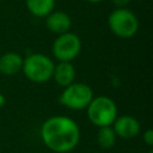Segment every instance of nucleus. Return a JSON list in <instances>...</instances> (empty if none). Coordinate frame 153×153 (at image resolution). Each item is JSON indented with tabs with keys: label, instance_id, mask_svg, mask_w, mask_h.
Masks as SVG:
<instances>
[{
	"label": "nucleus",
	"instance_id": "nucleus-1",
	"mask_svg": "<svg viewBox=\"0 0 153 153\" xmlns=\"http://www.w3.org/2000/svg\"><path fill=\"white\" fill-rule=\"evenodd\" d=\"M41 139L48 149L55 153H68L80 141V128L71 117L51 116L41 126Z\"/></svg>",
	"mask_w": 153,
	"mask_h": 153
},
{
	"label": "nucleus",
	"instance_id": "nucleus-2",
	"mask_svg": "<svg viewBox=\"0 0 153 153\" xmlns=\"http://www.w3.org/2000/svg\"><path fill=\"white\" fill-rule=\"evenodd\" d=\"M55 63L49 56L41 53H32L23 59L22 72L27 80L43 84L51 79Z\"/></svg>",
	"mask_w": 153,
	"mask_h": 153
},
{
	"label": "nucleus",
	"instance_id": "nucleus-3",
	"mask_svg": "<svg viewBox=\"0 0 153 153\" xmlns=\"http://www.w3.org/2000/svg\"><path fill=\"white\" fill-rule=\"evenodd\" d=\"M90 122L100 128L112 126L117 117V105L115 100L108 96H96L86 108Z\"/></svg>",
	"mask_w": 153,
	"mask_h": 153
},
{
	"label": "nucleus",
	"instance_id": "nucleus-4",
	"mask_svg": "<svg viewBox=\"0 0 153 153\" xmlns=\"http://www.w3.org/2000/svg\"><path fill=\"white\" fill-rule=\"evenodd\" d=\"M110 31L120 38H130L139 30V20L136 16L128 8H115L108 18Z\"/></svg>",
	"mask_w": 153,
	"mask_h": 153
},
{
	"label": "nucleus",
	"instance_id": "nucleus-5",
	"mask_svg": "<svg viewBox=\"0 0 153 153\" xmlns=\"http://www.w3.org/2000/svg\"><path fill=\"white\" fill-rule=\"evenodd\" d=\"M93 97V91L88 85L74 81L63 87L59 102L69 110H85Z\"/></svg>",
	"mask_w": 153,
	"mask_h": 153
},
{
	"label": "nucleus",
	"instance_id": "nucleus-6",
	"mask_svg": "<svg viewBox=\"0 0 153 153\" xmlns=\"http://www.w3.org/2000/svg\"><path fill=\"white\" fill-rule=\"evenodd\" d=\"M80 50L81 41L79 36L69 31L57 35L51 47L53 55L59 62H72L79 55Z\"/></svg>",
	"mask_w": 153,
	"mask_h": 153
},
{
	"label": "nucleus",
	"instance_id": "nucleus-7",
	"mask_svg": "<svg viewBox=\"0 0 153 153\" xmlns=\"http://www.w3.org/2000/svg\"><path fill=\"white\" fill-rule=\"evenodd\" d=\"M111 127L116 136L121 139H133L139 135L141 129L140 122L130 115L117 116Z\"/></svg>",
	"mask_w": 153,
	"mask_h": 153
},
{
	"label": "nucleus",
	"instance_id": "nucleus-8",
	"mask_svg": "<svg viewBox=\"0 0 153 153\" xmlns=\"http://www.w3.org/2000/svg\"><path fill=\"white\" fill-rule=\"evenodd\" d=\"M45 25L48 30L56 35L68 32L72 25L71 17L63 11H53L45 17Z\"/></svg>",
	"mask_w": 153,
	"mask_h": 153
},
{
	"label": "nucleus",
	"instance_id": "nucleus-9",
	"mask_svg": "<svg viewBox=\"0 0 153 153\" xmlns=\"http://www.w3.org/2000/svg\"><path fill=\"white\" fill-rule=\"evenodd\" d=\"M51 79H54V81L62 88L71 85L72 82H74L75 68H74L73 63L72 62H62V61L56 63L54 67Z\"/></svg>",
	"mask_w": 153,
	"mask_h": 153
},
{
	"label": "nucleus",
	"instance_id": "nucleus-10",
	"mask_svg": "<svg viewBox=\"0 0 153 153\" xmlns=\"http://www.w3.org/2000/svg\"><path fill=\"white\" fill-rule=\"evenodd\" d=\"M23 56L14 51L5 53L0 56V73L4 75H16L22 71Z\"/></svg>",
	"mask_w": 153,
	"mask_h": 153
},
{
	"label": "nucleus",
	"instance_id": "nucleus-11",
	"mask_svg": "<svg viewBox=\"0 0 153 153\" xmlns=\"http://www.w3.org/2000/svg\"><path fill=\"white\" fill-rule=\"evenodd\" d=\"M25 5L31 14L39 18H45L54 11L55 0H25Z\"/></svg>",
	"mask_w": 153,
	"mask_h": 153
},
{
	"label": "nucleus",
	"instance_id": "nucleus-12",
	"mask_svg": "<svg viewBox=\"0 0 153 153\" xmlns=\"http://www.w3.org/2000/svg\"><path fill=\"white\" fill-rule=\"evenodd\" d=\"M116 134L112 129L111 126L109 127H100L98 128V133H97V143L99 147L102 148H111L115 146V142H116Z\"/></svg>",
	"mask_w": 153,
	"mask_h": 153
},
{
	"label": "nucleus",
	"instance_id": "nucleus-13",
	"mask_svg": "<svg viewBox=\"0 0 153 153\" xmlns=\"http://www.w3.org/2000/svg\"><path fill=\"white\" fill-rule=\"evenodd\" d=\"M143 142L148 146V147H152L153 146V130L152 129H147L143 131Z\"/></svg>",
	"mask_w": 153,
	"mask_h": 153
},
{
	"label": "nucleus",
	"instance_id": "nucleus-14",
	"mask_svg": "<svg viewBox=\"0 0 153 153\" xmlns=\"http://www.w3.org/2000/svg\"><path fill=\"white\" fill-rule=\"evenodd\" d=\"M111 1H112V4L116 6V8L126 7V6L130 2V0H111Z\"/></svg>",
	"mask_w": 153,
	"mask_h": 153
},
{
	"label": "nucleus",
	"instance_id": "nucleus-15",
	"mask_svg": "<svg viewBox=\"0 0 153 153\" xmlns=\"http://www.w3.org/2000/svg\"><path fill=\"white\" fill-rule=\"evenodd\" d=\"M5 104H6V98L2 93H0V108H2Z\"/></svg>",
	"mask_w": 153,
	"mask_h": 153
},
{
	"label": "nucleus",
	"instance_id": "nucleus-16",
	"mask_svg": "<svg viewBox=\"0 0 153 153\" xmlns=\"http://www.w3.org/2000/svg\"><path fill=\"white\" fill-rule=\"evenodd\" d=\"M86 1H88V2H91V4H97V2H100V1H103V0H86Z\"/></svg>",
	"mask_w": 153,
	"mask_h": 153
},
{
	"label": "nucleus",
	"instance_id": "nucleus-17",
	"mask_svg": "<svg viewBox=\"0 0 153 153\" xmlns=\"http://www.w3.org/2000/svg\"><path fill=\"white\" fill-rule=\"evenodd\" d=\"M147 153H153V151H152V149H149V151H148Z\"/></svg>",
	"mask_w": 153,
	"mask_h": 153
}]
</instances>
